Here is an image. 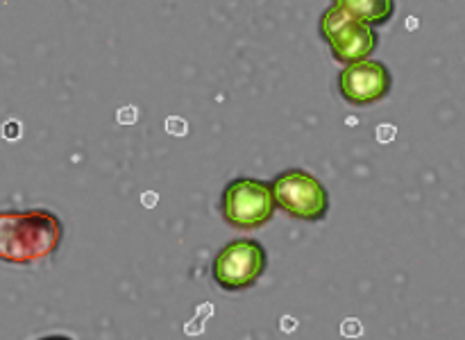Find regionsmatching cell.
<instances>
[{
  "instance_id": "2",
  "label": "cell",
  "mask_w": 465,
  "mask_h": 340,
  "mask_svg": "<svg viewBox=\"0 0 465 340\" xmlns=\"http://www.w3.org/2000/svg\"><path fill=\"white\" fill-rule=\"evenodd\" d=\"M275 198L268 181L257 177H236L221 195L223 220L241 231H252L268 225L275 216Z\"/></svg>"
},
{
  "instance_id": "5",
  "label": "cell",
  "mask_w": 465,
  "mask_h": 340,
  "mask_svg": "<svg viewBox=\"0 0 465 340\" xmlns=\"http://www.w3.org/2000/svg\"><path fill=\"white\" fill-rule=\"evenodd\" d=\"M268 267V254L254 238H236L218 249L212 263V277L223 290H248L257 284Z\"/></svg>"
},
{
  "instance_id": "3",
  "label": "cell",
  "mask_w": 465,
  "mask_h": 340,
  "mask_svg": "<svg viewBox=\"0 0 465 340\" xmlns=\"http://www.w3.org/2000/svg\"><path fill=\"white\" fill-rule=\"evenodd\" d=\"M275 204L291 218L307 222L325 220L330 211V193L318 177L302 168L280 172L271 181Z\"/></svg>"
},
{
  "instance_id": "1",
  "label": "cell",
  "mask_w": 465,
  "mask_h": 340,
  "mask_svg": "<svg viewBox=\"0 0 465 340\" xmlns=\"http://www.w3.org/2000/svg\"><path fill=\"white\" fill-rule=\"evenodd\" d=\"M64 240V222L50 209L0 211V263L30 267L45 261Z\"/></svg>"
},
{
  "instance_id": "6",
  "label": "cell",
  "mask_w": 465,
  "mask_h": 340,
  "mask_svg": "<svg viewBox=\"0 0 465 340\" xmlns=\"http://www.w3.org/2000/svg\"><path fill=\"white\" fill-rule=\"evenodd\" d=\"M393 89V75L389 66L377 59L345 63L339 73V93L352 107H371L384 100Z\"/></svg>"
},
{
  "instance_id": "7",
  "label": "cell",
  "mask_w": 465,
  "mask_h": 340,
  "mask_svg": "<svg viewBox=\"0 0 465 340\" xmlns=\"http://www.w3.org/2000/svg\"><path fill=\"white\" fill-rule=\"evenodd\" d=\"M331 5L372 27L386 25L395 14V0H331Z\"/></svg>"
},
{
  "instance_id": "4",
  "label": "cell",
  "mask_w": 465,
  "mask_h": 340,
  "mask_svg": "<svg viewBox=\"0 0 465 340\" xmlns=\"http://www.w3.org/2000/svg\"><path fill=\"white\" fill-rule=\"evenodd\" d=\"M321 36L330 48L331 57L341 63L368 59L380 45V34L372 25L350 16L341 7L331 5L321 16Z\"/></svg>"
}]
</instances>
